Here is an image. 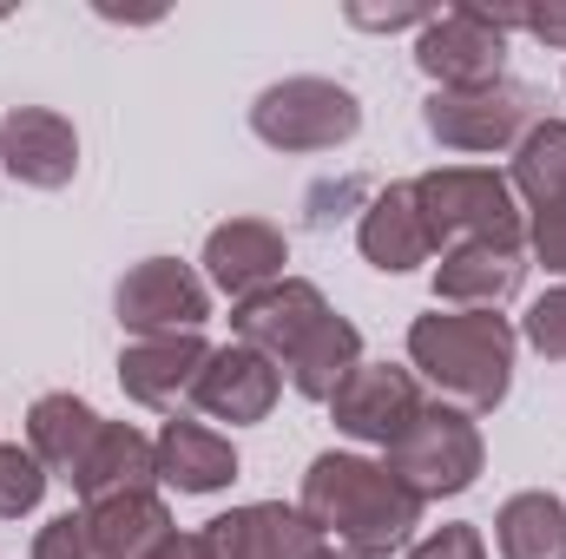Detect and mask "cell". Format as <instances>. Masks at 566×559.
Returning <instances> with one entry per match:
<instances>
[{
  "instance_id": "cell-14",
  "label": "cell",
  "mask_w": 566,
  "mask_h": 559,
  "mask_svg": "<svg viewBox=\"0 0 566 559\" xmlns=\"http://www.w3.org/2000/svg\"><path fill=\"white\" fill-rule=\"evenodd\" d=\"M277 395H283L277 362H271V356H258V349H244V342H224V349H211V362H205V376H198V389H191L198 415L231 421V428L271 421Z\"/></svg>"
},
{
  "instance_id": "cell-27",
  "label": "cell",
  "mask_w": 566,
  "mask_h": 559,
  "mask_svg": "<svg viewBox=\"0 0 566 559\" xmlns=\"http://www.w3.org/2000/svg\"><path fill=\"white\" fill-rule=\"evenodd\" d=\"M33 559H106V553H99L86 514H60V520H46L33 534Z\"/></svg>"
},
{
  "instance_id": "cell-29",
  "label": "cell",
  "mask_w": 566,
  "mask_h": 559,
  "mask_svg": "<svg viewBox=\"0 0 566 559\" xmlns=\"http://www.w3.org/2000/svg\"><path fill=\"white\" fill-rule=\"evenodd\" d=\"M527 244H534V257H541L554 277H566V204L527 218Z\"/></svg>"
},
{
  "instance_id": "cell-15",
  "label": "cell",
  "mask_w": 566,
  "mask_h": 559,
  "mask_svg": "<svg viewBox=\"0 0 566 559\" xmlns=\"http://www.w3.org/2000/svg\"><path fill=\"white\" fill-rule=\"evenodd\" d=\"M283 264H290V244H283L277 224H264V218H231V224H218L205 238V283L224 289L231 303L283 283Z\"/></svg>"
},
{
  "instance_id": "cell-25",
  "label": "cell",
  "mask_w": 566,
  "mask_h": 559,
  "mask_svg": "<svg viewBox=\"0 0 566 559\" xmlns=\"http://www.w3.org/2000/svg\"><path fill=\"white\" fill-rule=\"evenodd\" d=\"M46 500V467L33 461V447L0 441V520H27Z\"/></svg>"
},
{
  "instance_id": "cell-4",
  "label": "cell",
  "mask_w": 566,
  "mask_h": 559,
  "mask_svg": "<svg viewBox=\"0 0 566 559\" xmlns=\"http://www.w3.org/2000/svg\"><path fill=\"white\" fill-rule=\"evenodd\" d=\"M389 461V474L416 494V500H448V494H468L474 481H481V467H488V441H481V428L474 415H461V409H448V402H422L416 421L382 447Z\"/></svg>"
},
{
  "instance_id": "cell-17",
  "label": "cell",
  "mask_w": 566,
  "mask_h": 559,
  "mask_svg": "<svg viewBox=\"0 0 566 559\" xmlns=\"http://www.w3.org/2000/svg\"><path fill=\"white\" fill-rule=\"evenodd\" d=\"M99 428H106V415H99L93 402L53 389V395H40V402L27 409V447H33V461L46 467V481H66V487H73L80 467H86V454H93V441H99Z\"/></svg>"
},
{
  "instance_id": "cell-32",
  "label": "cell",
  "mask_w": 566,
  "mask_h": 559,
  "mask_svg": "<svg viewBox=\"0 0 566 559\" xmlns=\"http://www.w3.org/2000/svg\"><path fill=\"white\" fill-rule=\"evenodd\" d=\"M151 559H205V540H198V534H171Z\"/></svg>"
},
{
  "instance_id": "cell-22",
  "label": "cell",
  "mask_w": 566,
  "mask_h": 559,
  "mask_svg": "<svg viewBox=\"0 0 566 559\" xmlns=\"http://www.w3.org/2000/svg\"><path fill=\"white\" fill-rule=\"evenodd\" d=\"M356 362H363V329H356L349 316H336V309H329V316L316 323V336L283 362L277 376L303 395V402H329V395L349 382V369H356Z\"/></svg>"
},
{
  "instance_id": "cell-26",
  "label": "cell",
  "mask_w": 566,
  "mask_h": 559,
  "mask_svg": "<svg viewBox=\"0 0 566 559\" xmlns=\"http://www.w3.org/2000/svg\"><path fill=\"white\" fill-rule=\"evenodd\" d=\"M521 336H527V342H534L547 362H566V283L527 303V316H521Z\"/></svg>"
},
{
  "instance_id": "cell-21",
  "label": "cell",
  "mask_w": 566,
  "mask_h": 559,
  "mask_svg": "<svg viewBox=\"0 0 566 559\" xmlns=\"http://www.w3.org/2000/svg\"><path fill=\"white\" fill-rule=\"evenodd\" d=\"M80 514H86V527H93V540H99L106 559H151L178 534L171 527V507L158 494H113V500L80 507Z\"/></svg>"
},
{
  "instance_id": "cell-6",
  "label": "cell",
  "mask_w": 566,
  "mask_h": 559,
  "mask_svg": "<svg viewBox=\"0 0 566 559\" xmlns=\"http://www.w3.org/2000/svg\"><path fill=\"white\" fill-rule=\"evenodd\" d=\"M521 27V7H448L416 33V66L434 93H474L507 80V33Z\"/></svg>"
},
{
  "instance_id": "cell-5",
  "label": "cell",
  "mask_w": 566,
  "mask_h": 559,
  "mask_svg": "<svg viewBox=\"0 0 566 559\" xmlns=\"http://www.w3.org/2000/svg\"><path fill=\"white\" fill-rule=\"evenodd\" d=\"M251 133L271 151H336L363 133V99L323 73H296L251 99Z\"/></svg>"
},
{
  "instance_id": "cell-33",
  "label": "cell",
  "mask_w": 566,
  "mask_h": 559,
  "mask_svg": "<svg viewBox=\"0 0 566 559\" xmlns=\"http://www.w3.org/2000/svg\"><path fill=\"white\" fill-rule=\"evenodd\" d=\"M316 559H356V553H343V547H323V553H316Z\"/></svg>"
},
{
  "instance_id": "cell-1",
  "label": "cell",
  "mask_w": 566,
  "mask_h": 559,
  "mask_svg": "<svg viewBox=\"0 0 566 559\" xmlns=\"http://www.w3.org/2000/svg\"><path fill=\"white\" fill-rule=\"evenodd\" d=\"M303 520L323 534V547H343L356 559L402 553L422 527V500L369 454H316L303 474Z\"/></svg>"
},
{
  "instance_id": "cell-24",
  "label": "cell",
  "mask_w": 566,
  "mask_h": 559,
  "mask_svg": "<svg viewBox=\"0 0 566 559\" xmlns=\"http://www.w3.org/2000/svg\"><path fill=\"white\" fill-rule=\"evenodd\" d=\"M507 184H514V198H527V211L566 204V119H541L527 139L514 145Z\"/></svg>"
},
{
  "instance_id": "cell-9",
  "label": "cell",
  "mask_w": 566,
  "mask_h": 559,
  "mask_svg": "<svg viewBox=\"0 0 566 559\" xmlns=\"http://www.w3.org/2000/svg\"><path fill=\"white\" fill-rule=\"evenodd\" d=\"M422 409V389H416V369H396V362H356L349 382L329 395V415L349 441L363 447H389Z\"/></svg>"
},
{
  "instance_id": "cell-18",
  "label": "cell",
  "mask_w": 566,
  "mask_h": 559,
  "mask_svg": "<svg viewBox=\"0 0 566 559\" xmlns=\"http://www.w3.org/2000/svg\"><path fill=\"white\" fill-rule=\"evenodd\" d=\"M527 277L521 244H454L434 264V296L448 309H501Z\"/></svg>"
},
{
  "instance_id": "cell-7",
  "label": "cell",
  "mask_w": 566,
  "mask_h": 559,
  "mask_svg": "<svg viewBox=\"0 0 566 559\" xmlns=\"http://www.w3.org/2000/svg\"><path fill=\"white\" fill-rule=\"evenodd\" d=\"M422 126L448 151H507L534 133V86L494 80L474 93H428Z\"/></svg>"
},
{
  "instance_id": "cell-23",
  "label": "cell",
  "mask_w": 566,
  "mask_h": 559,
  "mask_svg": "<svg viewBox=\"0 0 566 559\" xmlns=\"http://www.w3.org/2000/svg\"><path fill=\"white\" fill-rule=\"evenodd\" d=\"M494 547H501V559H566V500L547 494V487H527V494L501 500Z\"/></svg>"
},
{
  "instance_id": "cell-12",
  "label": "cell",
  "mask_w": 566,
  "mask_h": 559,
  "mask_svg": "<svg viewBox=\"0 0 566 559\" xmlns=\"http://www.w3.org/2000/svg\"><path fill=\"white\" fill-rule=\"evenodd\" d=\"M205 559H316L323 553V534L303 520V507H283V500H251V507H231L218 520H205Z\"/></svg>"
},
{
  "instance_id": "cell-3",
  "label": "cell",
  "mask_w": 566,
  "mask_h": 559,
  "mask_svg": "<svg viewBox=\"0 0 566 559\" xmlns=\"http://www.w3.org/2000/svg\"><path fill=\"white\" fill-rule=\"evenodd\" d=\"M416 204L428 218V238L434 251L448 244H527V218H521V198L501 171L488 165H441L416 178Z\"/></svg>"
},
{
  "instance_id": "cell-13",
  "label": "cell",
  "mask_w": 566,
  "mask_h": 559,
  "mask_svg": "<svg viewBox=\"0 0 566 559\" xmlns=\"http://www.w3.org/2000/svg\"><path fill=\"white\" fill-rule=\"evenodd\" d=\"M0 165L33 191H66L80 171V133L53 106H13L0 119Z\"/></svg>"
},
{
  "instance_id": "cell-16",
  "label": "cell",
  "mask_w": 566,
  "mask_h": 559,
  "mask_svg": "<svg viewBox=\"0 0 566 559\" xmlns=\"http://www.w3.org/2000/svg\"><path fill=\"white\" fill-rule=\"evenodd\" d=\"M356 251L376 271H389V277H402V271H416V264L434 257L428 218H422V204H416V178L409 184H382L369 198V211L356 218Z\"/></svg>"
},
{
  "instance_id": "cell-19",
  "label": "cell",
  "mask_w": 566,
  "mask_h": 559,
  "mask_svg": "<svg viewBox=\"0 0 566 559\" xmlns=\"http://www.w3.org/2000/svg\"><path fill=\"white\" fill-rule=\"evenodd\" d=\"M151 447H158V481L178 494H224L238 481V447L191 415H171Z\"/></svg>"
},
{
  "instance_id": "cell-8",
  "label": "cell",
  "mask_w": 566,
  "mask_h": 559,
  "mask_svg": "<svg viewBox=\"0 0 566 559\" xmlns=\"http://www.w3.org/2000/svg\"><path fill=\"white\" fill-rule=\"evenodd\" d=\"M113 309L133 336H178V329H205L211 323V283L198 277L191 264L178 257H145L133 264L119 289H113Z\"/></svg>"
},
{
  "instance_id": "cell-2",
  "label": "cell",
  "mask_w": 566,
  "mask_h": 559,
  "mask_svg": "<svg viewBox=\"0 0 566 559\" xmlns=\"http://www.w3.org/2000/svg\"><path fill=\"white\" fill-rule=\"evenodd\" d=\"M521 329L501 309H428L409 323V369L434 389V402L461 415H488L514 389Z\"/></svg>"
},
{
  "instance_id": "cell-30",
  "label": "cell",
  "mask_w": 566,
  "mask_h": 559,
  "mask_svg": "<svg viewBox=\"0 0 566 559\" xmlns=\"http://www.w3.org/2000/svg\"><path fill=\"white\" fill-rule=\"evenodd\" d=\"M434 7H349V27H369V33H396V27H428Z\"/></svg>"
},
{
  "instance_id": "cell-31",
  "label": "cell",
  "mask_w": 566,
  "mask_h": 559,
  "mask_svg": "<svg viewBox=\"0 0 566 559\" xmlns=\"http://www.w3.org/2000/svg\"><path fill=\"white\" fill-rule=\"evenodd\" d=\"M521 27H527L534 40H547V46H560V53H566V0H547V7H521Z\"/></svg>"
},
{
  "instance_id": "cell-11",
  "label": "cell",
  "mask_w": 566,
  "mask_h": 559,
  "mask_svg": "<svg viewBox=\"0 0 566 559\" xmlns=\"http://www.w3.org/2000/svg\"><path fill=\"white\" fill-rule=\"evenodd\" d=\"M329 316V296L316 289L310 277H283L271 289H258V296H244L238 309H231V336L244 342V349H258V356H271V362H290L310 336H316V323Z\"/></svg>"
},
{
  "instance_id": "cell-10",
  "label": "cell",
  "mask_w": 566,
  "mask_h": 559,
  "mask_svg": "<svg viewBox=\"0 0 566 559\" xmlns=\"http://www.w3.org/2000/svg\"><path fill=\"white\" fill-rule=\"evenodd\" d=\"M211 362V342L198 329H178V336H133L119 349V389L139 402V409H158V415H178V402L198 389Z\"/></svg>"
},
{
  "instance_id": "cell-28",
  "label": "cell",
  "mask_w": 566,
  "mask_h": 559,
  "mask_svg": "<svg viewBox=\"0 0 566 559\" xmlns=\"http://www.w3.org/2000/svg\"><path fill=\"white\" fill-rule=\"evenodd\" d=\"M409 559H488V540H481V527L454 520V527H434L428 540H416Z\"/></svg>"
},
{
  "instance_id": "cell-20",
  "label": "cell",
  "mask_w": 566,
  "mask_h": 559,
  "mask_svg": "<svg viewBox=\"0 0 566 559\" xmlns=\"http://www.w3.org/2000/svg\"><path fill=\"white\" fill-rule=\"evenodd\" d=\"M151 487H158V447L133 421H106L80 481H73V494L93 507V500H113V494H151Z\"/></svg>"
}]
</instances>
